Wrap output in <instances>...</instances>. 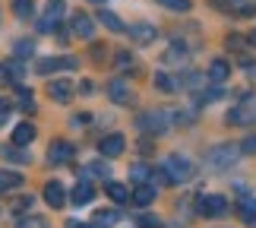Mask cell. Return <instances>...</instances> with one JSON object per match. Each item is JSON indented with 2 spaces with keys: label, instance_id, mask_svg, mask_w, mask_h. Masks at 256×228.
<instances>
[{
  "label": "cell",
  "instance_id": "obj_41",
  "mask_svg": "<svg viewBox=\"0 0 256 228\" xmlns=\"http://www.w3.org/2000/svg\"><path fill=\"white\" fill-rule=\"evenodd\" d=\"M76 124H92V114H76Z\"/></svg>",
  "mask_w": 256,
  "mask_h": 228
},
{
  "label": "cell",
  "instance_id": "obj_5",
  "mask_svg": "<svg viewBox=\"0 0 256 228\" xmlns=\"http://www.w3.org/2000/svg\"><path fill=\"white\" fill-rule=\"evenodd\" d=\"M228 209V203H224L222 193H202L200 200H196V212L206 215V219H212V215H224Z\"/></svg>",
  "mask_w": 256,
  "mask_h": 228
},
{
  "label": "cell",
  "instance_id": "obj_22",
  "mask_svg": "<svg viewBox=\"0 0 256 228\" xmlns=\"http://www.w3.org/2000/svg\"><path fill=\"white\" fill-rule=\"evenodd\" d=\"M104 193L111 196L114 203H126V200H130V190H126L124 184H117V181H108L104 184Z\"/></svg>",
  "mask_w": 256,
  "mask_h": 228
},
{
  "label": "cell",
  "instance_id": "obj_11",
  "mask_svg": "<svg viewBox=\"0 0 256 228\" xmlns=\"http://www.w3.org/2000/svg\"><path fill=\"white\" fill-rule=\"evenodd\" d=\"M98 149H102L104 158H117V155H124L126 149V140H124V133H108L102 143H98Z\"/></svg>",
  "mask_w": 256,
  "mask_h": 228
},
{
  "label": "cell",
  "instance_id": "obj_24",
  "mask_svg": "<svg viewBox=\"0 0 256 228\" xmlns=\"http://www.w3.org/2000/svg\"><path fill=\"white\" fill-rule=\"evenodd\" d=\"M130 181H133V184H149V181H152V168L142 165V162H136V165L130 168Z\"/></svg>",
  "mask_w": 256,
  "mask_h": 228
},
{
  "label": "cell",
  "instance_id": "obj_3",
  "mask_svg": "<svg viewBox=\"0 0 256 228\" xmlns=\"http://www.w3.org/2000/svg\"><path fill=\"white\" fill-rule=\"evenodd\" d=\"M253 121H256V92H247V95L240 98V105L228 111V124L247 127V124H253Z\"/></svg>",
  "mask_w": 256,
  "mask_h": 228
},
{
  "label": "cell",
  "instance_id": "obj_37",
  "mask_svg": "<svg viewBox=\"0 0 256 228\" xmlns=\"http://www.w3.org/2000/svg\"><path fill=\"white\" fill-rule=\"evenodd\" d=\"M10 111H13V105L6 102V98H0V127H4L10 121Z\"/></svg>",
  "mask_w": 256,
  "mask_h": 228
},
{
  "label": "cell",
  "instance_id": "obj_1",
  "mask_svg": "<svg viewBox=\"0 0 256 228\" xmlns=\"http://www.w3.org/2000/svg\"><path fill=\"white\" fill-rule=\"evenodd\" d=\"M240 146H234V143H218V146H212L209 152H206V165L212 168V171H224V168H234L238 165V158H240Z\"/></svg>",
  "mask_w": 256,
  "mask_h": 228
},
{
  "label": "cell",
  "instance_id": "obj_8",
  "mask_svg": "<svg viewBox=\"0 0 256 228\" xmlns=\"http://www.w3.org/2000/svg\"><path fill=\"white\" fill-rule=\"evenodd\" d=\"M73 155H76V146L66 140H54L48 146V162L51 165H66V162H73Z\"/></svg>",
  "mask_w": 256,
  "mask_h": 228
},
{
  "label": "cell",
  "instance_id": "obj_36",
  "mask_svg": "<svg viewBox=\"0 0 256 228\" xmlns=\"http://www.w3.org/2000/svg\"><path fill=\"white\" fill-rule=\"evenodd\" d=\"M140 228H162V219L152 215V212H146V215H140Z\"/></svg>",
  "mask_w": 256,
  "mask_h": 228
},
{
  "label": "cell",
  "instance_id": "obj_32",
  "mask_svg": "<svg viewBox=\"0 0 256 228\" xmlns=\"http://www.w3.org/2000/svg\"><path fill=\"white\" fill-rule=\"evenodd\" d=\"M16 228H48V225H44V219H38V215H22Z\"/></svg>",
  "mask_w": 256,
  "mask_h": 228
},
{
  "label": "cell",
  "instance_id": "obj_13",
  "mask_svg": "<svg viewBox=\"0 0 256 228\" xmlns=\"http://www.w3.org/2000/svg\"><path fill=\"white\" fill-rule=\"evenodd\" d=\"M95 200V187L86 181V177H80V184L73 187V193H70V203L73 206H86V203H92Z\"/></svg>",
  "mask_w": 256,
  "mask_h": 228
},
{
  "label": "cell",
  "instance_id": "obj_2",
  "mask_svg": "<svg viewBox=\"0 0 256 228\" xmlns=\"http://www.w3.org/2000/svg\"><path fill=\"white\" fill-rule=\"evenodd\" d=\"M164 174H168L171 184H186V181L193 177V162H190L186 155L174 152V155L164 158Z\"/></svg>",
  "mask_w": 256,
  "mask_h": 228
},
{
  "label": "cell",
  "instance_id": "obj_4",
  "mask_svg": "<svg viewBox=\"0 0 256 228\" xmlns=\"http://www.w3.org/2000/svg\"><path fill=\"white\" fill-rule=\"evenodd\" d=\"M136 127H140L142 133H164L171 127V117L164 111H146L136 117Z\"/></svg>",
  "mask_w": 256,
  "mask_h": 228
},
{
  "label": "cell",
  "instance_id": "obj_6",
  "mask_svg": "<svg viewBox=\"0 0 256 228\" xmlns=\"http://www.w3.org/2000/svg\"><path fill=\"white\" fill-rule=\"evenodd\" d=\"M64 13H66L64 0H48V4H44V16H42V23H38V32H51V29H57V23H60Z\"/></svg>",
  "mask_w": 256,
  "mask_h": 228
},
{
  "label": "cell",
  "instance_id": "obj_19",
  "mask_svg": "<svg viewBox=\"0 0 256 228\" xmlns=\"http://www.w3.org/2000/svg\"><path fill=\"white\" fill-rule=\"evenodd\" d=\"M32 140H35V127H32V124H16L13 143H16V146H28Z\"/></svg>",
  "mask_w": 256,
  "mask_h": 228
},
{
  "label": "cell",
  "instance_id": "obj_44",
  "mask_svg": "<svg viewBox=\"0 0 256 228\" xmlns=\"http://www.w3.org/2000/svg\"><path fill=\"white\" fill-rule=\"evenodd\" d=\"M95 4H102V0H95Z\"/></svg>",
  "mask_w": 256,
  "mask_h": 228
},
{
  "label": "cell",
  "instance_id": "obj_23",
  "mask_svg": "<svg viewBox=\"0 0 256 228\" xmlns=\"http://www.w3.org/2000/svg\"><path fill=\"white\" fill-rule=\"evenodd\" d=\"M98 23H102L104 29H111V32H124V23H120V16L111 13V10H102L98 13Z\"/></svg>",
  "mask_w": 256,
  "mask_h": 228
},
{
  "label": "cell",
  "instance_id": "obj_14",
  "mask_svg": "<svg viewBox=\"0 0 256 228\" xmlns=\"http://www.w3.org/2000/svg\"><path fill=\"white\" fill-rule=\"evenodd\" d=\"M130 35H133V42H136V45H152L155 38H158L155 26H149V23H136V26L130 29Z\"/></svg>",
  "mask_w": 256,
  "mask_h": 228
},
{
  "label": "cell",
  "instance_id": "obj_17",
  "mask_svg": "<svg viewBox=\"0 0 256 228\" xmlns=\"http://www.w3.org/2000/svg\"><path fill=\"white\" fill-rule=\"evenodd\" d=\"M130 200H133L136 206H152V203H155V187H152V184H136V190H133Z\"/></svg>",
  "mask_w": 256,
  "mask_h": 228
},
{
  "label": "cell",
  "instance_id": "obj_21",
  "mask_svg": "<svg viewBox=\"0 0 256 228\" xmlns=\"http://www.w3.org/2000/svg\"><path fill=\"white\" fill-rule=\"evenodd\" d=\"M0 155L10 158V162H16V165H26L28 162V152H22V146H0Z\"/></svg>",
  "mask_w": 256,
  "mask_h": 228
},
{
  "label": "cell",
  "instance_id": "obj_38",
  "mask_svg": "<svg viewBox=\"0 0 256 228\" xmlns=\"http://www.w3.org/2000/svg\"><path fill=\"white\" fill-rule=\"evenodd\" d=\"M244 152H256V136H250V140H244V146H240Z\"/></svg>",
  "mask_w": 256,
  "mask_h": 228
},
{
  "label": "cell",
  "instance_id": "obj_15",
  "mask_svg": "<svg viewBox=\"0 0 256 228\" xmlns=\"http://www.w3.org/2000/svg\"><path fill=\"white\" fill-rule=\"evenodd\" d=\"M48 95L54 98V102H60V105H66L73 98V86L66 83V79H57V83H51L48 86Z\"/></svg>",
  "mask_w": 256,
  "mask_h": 228
},
{
  "label": "cell",
  "instance_id": "obj_40",
  "mask_svg": "<svg viewBox=\"0 0 256 228\" xmlns=\"http://www.w3.org/2000/svg\"><path fill=\"white\" fill-rule=\"evenodd\" d=\"M6 83H10V70H6L4 64H0V86H6Z\"/></svg>",
  "mask_w": 256,
  "mask_h": 228
},
{
  "label": "cell",
  "instance_id": "obj_12",
  "mask_svg": "<svg viewBox=\"0 0 256 228\" xmlns=\"http://www.w3.org/2000/svg\"><path fill=\"white\" fill-rule=\"evenodd\" d=\"M66 200H70V196H66V187L60 181H48L44 184V203L51 206V209H60Z\"/></svg>",
  "mask_w": 256,
  "mask_h": 228
},
{
  "label": "cell",
  "instance_id": "obj_43",
  "mask_svg": "<svg viewBox=\"0 0 256 228\" xmlns=\"http://www.w3.org/2000/svg\"><path fill=\"white\" fill-rule=\"evenodd\" d=\"M86 228H104V225H98V222H92V225H86Z\"/></svg>",
  "mask_w": 256,
  "mask_h": 228
},
{
  "label": "cell",
  "instance_id": "obj_9",
  "mask_svg": "<svg viewBox=\"0 0 256 228\" xmlns=\"http://www.w3.org/2000/svg\"><path fill=\"white\" fill-rule=\"evenodd\" d=\"M70 29H73V35H76V38H86V42H88V38L95 35V19L80 10V13H73V16H70Z\"/></svg>",
  "mask_w": 256,
  "mask_h": 228
},
{
  "label": "cell",
  "instance_id": "obj_18",
  "mask_svg": "<svg viewBox=\"0 0 256 228\" xmlns=\"http://www.w3.org/2000/svg\"><path fill=\"white\" fill-rule=\"evenodd\" d=\"M238 212H240V219H244V222H256V196L244 193V196H240V203H238Z\"/></svg>",
  "mask_w": 256,
  "mask_h": 228
},
{
  "label": "cell",
  "instance_id": "obj_26",
  "mask_svg": "<svg viewBox=\"0 0 256 228\" xmlns=\"http://www.w3.org/2000/svg\"><path fill=\"white\" fill-rule=\"evenodd\" d=\"M155 86H158L162 92H177V89H180V83H177L174 76H168V73H158V76H155Z\"/></svg>",
  "mask_w": 256,
  "mask_h": 228
},
{
  "label": "cell",
  "instance_id": "obj_31",
  "mask_svg": "<svg viewBox=\"0 0 256 228\" xmlns=\"http://www.w3.org/2000/svg\"><path fill=\"white\" fill-rule=\"evenodd\" d=\"M13 10L19 19H28L32 16V0H13Z\"/></svg>",
  "mask_w": 256,
  "mask_h": 228
},
{
  "label": "cell",
  "instance_id": "obj_16",
  "mask_svg": "<svg viewBox=\"0 0 256 228\" xmlns=\"http://www.w3.org/2000/svg\"><path fill=\"white\" fill-rule=\"evenodd\" d=\"M19 187H22V174H19V171H6V168H0V193L19 190Z\"/></svg>",
  "mask_w": 256,
  "mask_h": 228
},
{
  "label": "cell",
  "instance_id": "obj_29",
  "mask_svg": "<svg viewBox=\"0 0 256 228\" xmlns=\"http://www.w3.org/2000/svg\"><path fill=\"white\" fill-rule=\"evenodd\" d=\"M95 222L104 225V228H111V225L117 222V212H114V209H98V212H95Z\"/></svg>",
  "mask_w": 256,
  "mask_h": 228
},
{
  "label": "cell",
  "instance_id": "obj_42",
  "mask_svg": "<svg viewBox=\"0 0 256 228\" xmlns=\"http://www.w3.org/2000/svg\"><path fill=\"white\" fill-rule=\"evenodd\" d=\"M250 45H256V29H253V32H250Z\"/></svg>",
  "mask_w": 256,
  "mask_h": 228
},
{
  "label": "cell",
  "instance_id": "obj_27",
  "mask_svg": "<svg viewBox=\"0 0 256 228\" xmlns=\"http://www.w3.org/2000/svg\"><path fill=\"white\" fill-rule=\"evenodd\" d=\"M13 54H16V57H32V54H35V42H28V38H19L16 48H13Z\"/></svg>",
  "mask_w": 256,
  "mask_h": 228
},
{
  "label": "cell",
  "instance_id": "obj_35",
  "mask_svg": "<svg viewBox=\"0 0 256 228\" xmlns=\"http://www.w3.org/2000/svg\"><path fill=\"white\" fill-rule=\"evenodd\" d=\"M32 203H35V196H22V200H16L13 206H10V209H13L16 215H26V209H28Z\"/></svg>",
  "mask_w": 256,
  "mask_h": 228
},
{
  "label": "cell",
  "instance_id": "obj_7",
  "mask_svg": "<svg viewBox=\"0 0 256 228\" xmlns=\"http://www.w3.org/2000/svg\"><path fill=\"white\" fill-rule=\"evenodd\" d=\"M76 64H80L76 57H42V61L35 64V73L38 76H48V73H54V70H73Z\"/></svg>",
  "mask_w": 256,
  "mask_h": 228
},
{
  "label": "cell",
  "instance_id": "obj_10",
  "mask_svg": "<svg viewBox=\"0 0 256 228\" xmlns=\"http://www.w3.org/2000/svg\"><path fill=\"white\" fill-rule=\"evenodd\" d=\"M108 98H111L114 105H130L133 102V89L126 79H111L108 83Z\"/></svg>",
  "mask_w": 256,
  "mask_h": 228
},
{
  "label": "cell",
  "instance_id": "obj_39",
  "mask_svg": "<svg viewBox=\"0 0 256 228\" xmlns=\"http://www.w3.org/2000/svg\"><path fill=\"white\" fill-rule=\"evenodd\" d=\"M92 89H95V86L88 83V79H82V83H80V92H82V95H92Z\"/></svg>",
  "mask_w": 256,
  "mask_h": 228
},
{
  "label": "cell",
  "instance_id": "obj_20",
  "mask_svg": "<svg viewBox=\"0 0 256 228\" xmlns=\"http://www.w3.org/2000/svg\"><path fill=\"white\" fill-rule=\"evenodd\" d=\"M231 76V67H228V61H212V67H209V79L212 83H224V79Z\"/></svg>",
  "mask_w": 256,
  "mask_h": 228
},
{
  "label": "cell",
  "instance_id": "obj_33",
  "mask_svg": "<svg viewBox=\"0 0 256 228\" xmlns=\"http://www.w3.org/2000/svg\"><path fill=\"white\" fill-rule=\"evenodd\" d=\"M114 61H117V67H120V70H124V73H133V57H130V54H126V51H120V54H117V57H114Z\"/></svg>",
  "mask_w": 256,
  "mask_h": 228
},
{
  "label": "cell",
  "instance_id": "obj_25",
  "mask_svg": "<svg viewBox=\"0 0 256 228\" xmlns=\"http://www.w3.org/2000/svg\"><path fill=\"white\" fill-rule=\"evenodd\" d=\"M82 177H86V181H88V177H108V181H111V168H108L104 162H92V165H86Z\"/></svg>",
  "mask_w": 256,
  "mask_h": 228
},
{
  "label": "cell",
  "instance_id": "obj_34",
  "mask_svg": "<svg viewBox=\"0 0 256 228\" xmlns=\"http://www.w3.org/2000/svg\"><path fill=\"white\" fill-rule=\"evenodd\" d=\"M6 70H10V79H22V76H26V67H22V57H16V61H13V64H10V67H6Z\"/></svg>",
  "mask_w": 256,
  "mask_h": 228
},
{
  "label": "cell",
  "instance_id": "obj_28",
  "mask_svg": "<svg viewBox=\"0 0 256 228\" xmlns=\"http://www.w3.org/2000/svg\"><path fill=\"white\" fill-rule=\"evenodd\" d=\"M155 4H162V7H168V10H174V13H186L193 4L190 0H155Z\"/></svg>",
  "mask_w": 256,
  "mask_h": 228
},
{
  "label": "cell",
  "instance_id": "obj_30",
  "mask_svg": "<svg viewBox=\"0 0 256 228\" xmlns=\"http://www.w3.org/2000/svg\"><path fill=\"white\" fill-rule=\"evenodd\" d=\"M16 95H19V105H22V111H26V114H32V111H35V102H32V92H28V89H19V92H16Z\"/></svg>",
  "mask_w": 256,
  "mask_h": 228
}]
</instances>
